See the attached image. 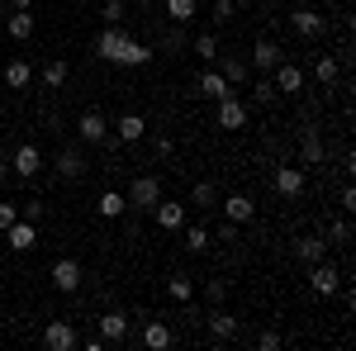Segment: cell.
Listing matches in <instances>:
<instances>
[{"label":"cell","mask_w":356,"mask_h":351,"mask_svg":"<svg viewBox=\"0 0 356 351\" xmlns=\"http://www.w3.org/2000/svg\"><path fill=\"white\" fill-rule=\"evenodd\" d=\"M280 57H285V53H280L275 38H257V43H252V67H257V72H271Z\"/></svg>","instance_id":"cell-22"},{"label":"cell","mask_w":356,"mask_h":351,"mask_svg":"<svg viewBox=\"0 0 356 351\" xmlns=\"http://www.w3.org/2000/svg\"><path fill=\"white\" fill-rule=\"evenodd\" d=\"M195 0H166V15H171V24H186V19H195Z\"/></svg>","instance_id":"cell-33"},{"label":"cell","mask_w":356,"mask_h":351,"mask_svg":"<svg viewBox=\"0 0 356 351\" xmlns=\"http://www.w3.org/2000/svg\"><path fill=\"white\" fill-rule=\"evenodd\" d=\"M95 57L100 62H114V67H147L152 62V48L129 38L119 24H110V28H100V38H95Z\"/></svg>","instance_id":"cell-1"},{"label":"cell","mask_w":356,"mask_h":351,"mask_svg":"<svg viewBox=\"0 0 356 351\" xmlns=\"http://www.w3.org/2000/svg\"><path fill=\"white\" fill-rule=\"evenodd\" d=\"M238 332H243V323H238L233 313H223V309H214V304H209V342H214V347H223V342H233Z\"/></svg>","instance_id":"cell-12"},{"label":"cell","mask_w":356,"mask_h":351,"mask_svg":"<svg viewBox=\"0 0 356 351\" xmlns=\"http://www.w3.org/2000/svg\"><path fill=\"white\" fill-rule=\"evenodd\" d=\"M0 24H5V33H10L15 43H29V38H33V15H29V10H10Z\"/></svg>","instance_id":"cell-21"},{"label":"cell","mask_w":356,"mask_h":351,"mask_svg":"<svg viewBox=\"0 0 356 351\" xmlns=\"http://www.w3.org/2000/svg\"><path fill=\"white\" fill-rule=\"evenodd\" d=\"M275 190H280V195H285V199H300L304 195V166H280V171H275Z\"/></svg>","instance_id":"cell-20"},{"label":"cell","mask_w":356,"mask_h":351,"mask_svg":"<svg viewBox=\"0 0 356 351\" xmlns=\"http://www.w3.org/2000/svg\"><path fill=\"white\" fill-rule=\"evenodd\" d=\"M209 10H214V24H228L233 10H238V0H209Z\"/></svg>","instance_id":"cell-39"},{"label":"cell","mask_w":356,"mask_h":351,"mask_svg":"<svg viewBox=\"0 0 356 351\" xmlns=\"http://www.w3.org/2000/svg\"><path fill=\"white\" fill-rule=\"evenodd\" d=\"M300 162H304V166H323V162H328L318 129H300Z\"/></svg>","instance_id":"cell-17"},{"label":"cell","mask_w":356,"mask_h":351,"mask_svg":"<svg viewBox=\"0 0 356 351\" xmlns=\"http://www.w3.org/2000/svg\"><path fill=\"white\" fill-rule=\"evenodd\" d=\"M143 347H147V351H166V347H171V327H166L162 318H152V323L143 327Z\"/></svg>","instance_id":"cell-25"},{"label":"cell","mask_w":356,"mask_h":351,"mask_svg":"<svg viewBox=\"0 0 356 351\" xmlns=\"http://www.w3.org/2000/svg\"><path fill=\"white\" fill-rule=\"evenodd\" d=\"M43 85H48V90H62V85H67V62H62V57H53V62L43 67Z\"/></svg>","instance_id":"cell-30"},{"label":"cell","mask_w":356,"mask_h":351,"mask_svg":"<svg viewBox=\"0 0 356 351\" xmlns=\"http://www.w3.org/2000/svg\"><path fill=\"white\" fill-rule=\"evenodd\" d=\"M43 347H48V351H76V347H81V337H76V327L67 323V318H53V323L43 327Z\"/></svg>","instance_id":"cell-8"},{"label":"cell","mask_w":356,"mask_h":351,"mask_svg":"<svg viewBox=\"0 0 356 351\" xmlns=\"http://www.w3.org/2000/svg\"><path fill=\"white\" fill-rule=\"evenodd\" d=\"M195 90H200L204 100H228V95H238V90H233V85L223 81V76L214 72V67H209V72H200V81H195Z\"/></svg>","instance_id":"cell-19"},{"label":"cell","mask_w":356,"mask_h":351,"mask_svg":"<svg viewBox=\"0 0 356 351\" xmlns=\"http://www.w3.org/2000/svg\"><path fill=\"white\" fill-rule=\"evenodd\" d=\"M290 28L300 33V38H323V28H328V19L314 10V5H295L290 10Z\"/></svg>","instance_id":"cell-7"},{"label":"cell","mask_w":356,"mask_h":351,"mask_svg":"<svg viewBox=\"0 0 356 351\" xmlns=\"http://www.w3.org/2000/svg\"><path fill=\"white\" fill-rule=\"evenodd\" d=\"M337 204H342V214H352V209H356V190H352V186H342V195H337Z\"/></svg>","instance_id":"cell-44"},{"label":"cell","mask_w":356,"mask_h":351,"mask_svg":"<svg viewBox=\"0 0 356 351\" xmlns=\"http://www.w3.org/2000/svg\"><path fill=\"white\" fill-rule=\"evenodd\" d=\"M204 299H209V304H223V299H228V285H223V280H204Z\"/></svg>","instance_id":"cell-40"},{"label":"cell","mask_w":356,"mask_h":351,"mask_svg":"<svg viewBox=\"0 0 356 351\" xmlns=\"http://www.w3.org/2000/svg\"><path fill=\"white\" fill-rule=\"evenodd\" d=\"M15 218H19V204H5V199H0V233H5Z\"/></svg>","instance_id":"cell-43"},{"label":"cell","mask_w":356,"mask_h":351,"mask_svg":"<svg viewBox=\"0 0 356 351\" xmlns=\"http://www.w3.org/2000/svg\"><path fill=\"white\" fill-rule=\"evenodd\" d=\"M223 214H228V223H252V218H257V204H252L247 195H228V199H223Z\"/></svg>","instance_id":"cell-23"},{"label":"cell","mask_w":356,"mask_h":351,"mask_svg":"<svg viewBox=\"0 0 356 351\" xmlns=\"http://www.w3.org/2000/svg\"><path fill=\"white\" fill-rule=\"evenodd\" d=\"M219 243H238V223H223V228H219Z\"/></svg>","instance_id":"cell-45"},{"label":"cell","mask_w":356,"mask_h":351,"mask_svg":"<svg viewBox=\"0 0 356 351\" xmlns=\"http://www.w3.org/2000/svg\"><path fill=\"white\" fill-rule=\"evenodd\" d=\"M53 285L62 295H76V290H81V261H76V256H57L53 261Z\"/></svg>","instance_id":"cell-10"},{"label":"cell","mask_w":356,"mask_h":351,"mask_svg":"<svg viewBox=\"0 0 356 351\" xmlns=\"http://www.w3.org/2000/svg\"><path fill=\"white\" fill-rule=\"evenodd\" d=\"M129 5H138V10H143V5H152V0H129Z\"/></svg>","instance_id":"cell-48"},{"label":"cell","mask_w":356,"mask_h":351,"mask_svg":"<svg viewBox=\"0 0 356 351\" xmlns=\"http://www.w3.org/2000/svg\"><path fill=\"white\" fill-rule=\"evenodd\" d=\"M5 243L15 247V252H33V247H38V228H33L29 218H15V223L5 228Z\"/></svg>","instance_id":"cell-15"},{"label":"cell","mask_w":356,"mask_h":351,"mask_svg":"<svg viewBox=\"0 0 356 351\" xmlns=\"http://www.w3.org/2000/svg\"><path fill=\"white\" fill-rule=\"evenodd\" d=\"M95 209H100V218H124L129 214V199H124L119 190H100V204H95Z\"/></svg>","instance_id":"cell-27"},{"label":"cell","mask_w":356,"mask_h":351,"mask_svg":"<svg viewBox=\"0 0 356 351\" xmlns=\"http://www.w3.org/2000/svg\"><path fill=\"white\" fill-rule=\"evenodd\" d=\"M166 295L176 299V304H191V299H195V285L186 280V275H171V280H166Z\"/></svg>","instance_id":"cell-31"},{"label":"cell","mask_w":356,"mask_h":351,"mask_svg":"<svg viewBox=\"0 0 356 351\" xmlns=\"http://www.w3.org/2000/svg\"><path fill=\"white\" fill-rule=\"evenodd\" d=\"M152 218H157V228H166V233H181V228H186V204H176V199H157Z\"/></svg>","instance_id":"cell-14"},{"label":"cell","mask_w":356,"mask_h":351,"mask_svg":"<svg viewBox=\"0 0 356 351\" xmlns=\"http://www.w3.org/2000/svg\"><path fill=\"white\" fill-rule=\"evenodd\" d=\"M29 5H33V0H10V10H29Z\"/></svg>","instance_id":"cell-47"},{"label":"cell","mask_w":356,"mask_h":351,"mask_svg":"<svg viewBox=\"0 0 356 351\" xmlns=\"http://www.w3.org/2000/svg\"><path fill=\"white\" fill-rule=\"evenodd\" d=\"M252 124V109L238 100V95H228V100H214V129H228V133H238Z\"/></svg>","instance_id":"cell-4"},{"label":"cell","mask_w":356,"mask_h":351,"mask_svg":"<svg viewBox=\"0 0 356 351\" xmlns=\"http://www.w3.org/2000/svg\"><path fill=\"white\" fill-rule=\"evenodd\" d=\"M332 243H337V247L352 243V223H347V218H337V223H332Z\"/></svg>","instance_id":"cell-41"},{"label":"cell","mask_w":356,"mask_h":351,"mask_svg":"<svg viewBox=\"0 0 356 351\" xmlns=\"http://www.w3.org/2000/svg\"><path fill=\"white\" fill-rule=\"evenodd\" d=\"M95 327H100L105 347H119V342H129V337H134V318H129L124 309H114V304H105V313L95 318Z\"/></svg>","instance_id":"cell-2"},{"label":"cell","mask_w":356,"mask_h":351,"mask_svg":"<svg viewBox=\"0 0 356 351\" xmlns=\"http://www.w3.org/2000/svg\"><path fill=\"white\" fill-rule=\"evenodd\" d=\"M0 19H5V0H0Z\"/></svg>","instance_id":"cell-49"},{"label":"cell","mask_w":356,"mask_h":351,"mask_svg":"<svg viewBox=\"0 0 356 351\" xmlns=\"http://www.w3.org/2000/svg\"><path fill=\"white\" fill-rule=\"evenodd\" d=\"M29 81H33V67H29L24 57H15V62H5V85H10V90H24Z\"/></svg>","instance_id":"cell-26"},{"label":"cell","mask_w":356,"mask_h":351,"mask_svg":"<svg viewBox=\"0 0 356 351\" xmlns=\"http://www.w3.org/2000/svg\"><path fill=\"white\" fill-rule=\"evenodd\" d=\"M191 204H195V209H214V204H219V190H214V181H200V186L191 190Z\"/></svg>","instance_id":"cell-29"},{"label":"cell","mask_w":356,"mask_h":351,"mask_svg":"<svg viewBox=\"0 0 356 351\" xmlns=\"http://www.w3.org/2000/svg\"><path fill=\"white\" fill-rule=\"evenodd\" d=\"M191 53L200 57V62H209V67H214V57H219L223 48H219V38H214V33H200V38H191Z\"/></svg>","instance_id":"cell-28"},{"label":"cell","mask_w":356,"mask_h":351,"mask_svg":"<svg viewBox=\"0 0 356 351\" xmlns=\"http://www.w3.org/2000/svg\"><path fill=\"white\" fill-rule=\"evenodd\" d=\"M309 285H314V295H337L342 270H337L328 256H323V261H314V266H309Z\"/></svg>","instance_id":"cell-11"},{"label":"cell","mask_w":356,"mask_h":351,"mask_svg":"<svg viewBox=\"0 0 356 351\" xmlns=\"http://www.w3.org/2000/svg\"><path fill=\"white\" fill-rule=\"evenodd\" d=\"M252 100H257V105H275V100H280V90H275L271 76H261V81L252 85Z\"/></svg>","instance_id":"cell-34"},{"label":"cell","mask_w":356,"mask_h":351,"mask_svg":"<svg viewBox=\"0 0 356 351\" xmlns=\"http://www.w3.org/2000/svg\"><path fill=\"white\" fill-rule=\"evenodd\" d=\"M57 176H62V181H81L86 176V142H62V147H57Z\"/></svg>","instance_id":"cell-5"},{"label":"cell","mask_w":356,"mask_h":351,"mask_svg":"<svg viewBox=\"0 0 356 351\" xmlns=\"http://www.w3.org/2000/svg\"><path fill=\"white\" fill-rule=\"evenodd\" d=\"M124 15H129V0H105L100 5V19L105 24H124Z\"/></svg>","instance_id":"cell-36"},{"label":"cell","mask_w":356,"mask_h":351,"mask_svg":"<svg viewBox=\"0 0 356 351\" xmlns=\"http://www.w3.org/2000/svg\"><path fill=\"white\" fill-rule=\"evenodd\" d=\"M337 72H342V67H337V57H318V67H314V76H318V81L323 85H337Z\"/></svg>","instance_id":"cell-35"},{"label":"cell","mask_w":356,"mask_h":351,"mask_svg":"<svg viewBox=\"0 0 356 351\" xmlns=\"http://www.w3.org/2000/svg\"><path fill=\"white\" fill-rule=\"evenodd\" d=\"M105 133H110V119L100 109H86L81 119H76V142H86V147H100Z\"/></svg>","instance_id":"cell-6"},{"label":"cell","mask_w":356,"mask_h":351,"mask_svg":"<svg viewBox=\"0 0 356 351\" xmlns=\"http://www.w3.org/2000/svg\"><path fill=\"white\" fill-rule=\"evenodd\" d=\"M271 5H280V0H271Z\"/></svg>","instance_id":"cell-50"},{"label":"cell","mask_w":356,"mask_h":351,"mask_svg":"<svg viewBox=\"0 0 356 351\" xmlns=\"http://www.w3.org/2000/svg\"><path fill=\"white\" fill-rule=\"evenodd\" d=\"M181 233H186V247H191V252H204V247H209V228H204V223H186Z\"/></svg>","instance_id":"cell-32"},{"label":"cell","mask_w":356,"mask_h":351,"mask_svg":"<svg viewBox=\"0 0 356 351\" xmlns=\"http://www.w3.org/2000/svg\"><path fill=\"white\" fill-rule=\"evenodd\" d=\"M38 166H43L38 142H19V147H15V157H10V171H15L19 181H33V176H38Z\"/></svg>","instance_id":"cell-9"},{"label":"cell","mask_w":356,"mask_h":351,"mask_svg":"<svg viewBox=\"0 0 356 351\" xmlns=\"http://www.w3.org/2000/svg\"><path fill=\"white\" fill-rule=\"evenodd\" d=\"M110 133L119 138V142H138V138L147 133V119L129 109V114H119V119H114V124H110Z\"/></svg>","instance_id":"cell-16"},{"label":"cell","mask_w":356,"mask_h":351,"mask_svg":"<svg viewBox=\"0 0 356 351\" xmlns=\"http://www.w3.org/2000/svg\"><path fill=\"white\" fill-rule=\"evenodd\" d=\"M5 181H10V162L0 157V186H5Z\"/></svg>","instance_id":"cell-46"},{"label":"cell","mask_w":356,"mask_h":351,"mask_svg":"<svg viewBox=\"0 0 356 351\" xmlns=\"http://www.w3.org/2000/svg\"><path fill=\"white\" fill-rule=\"evenodd\" d=\"M238 5H243V0H238Z\"/></svg>","instance_id":"cell-51"},{"label":"cell","mask_w":356,"mask_h":351,"mask_svg":"<svg viewBox=\"0 0 356 351\" xmlns=\"http://www.w3.org/2000/svg\"><path fill=\"white\" fill-rule=\"evenodd\" d=\"M257 347H261V351H280V347H285V337H280V332H261Z\"/></svg>","instance_id":"cell-42"},{"label":"cell","mask_w":356,"mask_h":351,"mask_svg":"<svg viewBox=\"0 0 356 351\" xmlns=\"http://www.w3.org/2000/svg\"><path fill=\"white\" fill-rule=\"evenodd\" d=\"M214 67H219V76L233 85V90H238V85H247V62L238 53H219V57H214Z\"/></svg>","instance_id":"cell-18"},{"label":"cell","mask_w":356,"mask_h":351,"mask_svg":"<svg viewBox=\"0 0 356 351\" xmlns=\"http://www.w3.org/2000/svg\"><path fill=\"white\" fill-rule=\"evenodd\" d=\"M295 256H300L304 266H314V261H323V256H328V243L309 233V238H300V243H295Z\"/></svg>","instance_id":"cell-24"},{"label":"cell","mask_w":356,"mask_h":351,"mask_svg":"<svg viewBox=\"0 0 356 351\" xmlns=\"http://www.w3.org/2000/svg\"><path fill=\"white\" fill-rule=\"evenodd\" d=\"M19 218L38 223V218H48V204H43V199H24V204H19Z\"/></svg>","instance_id":"cell-38"},{"label":"cell","mask_w":356,"mask_h":351,"mask_svg":"<svg viewBox=\"0 0 356 351\" xmlns=\"http://www.w3.org/2000/svg\"><path fill=\"white\" fill-rule=\"evenodd\" d=\"M162 48H166V53H186V48H191V38H186V28L176 24V28H171V33L162 38Z\"/></svg>","instance_id":"cell-37"},{"label":"cell","mask_w":356,"mask_h":351,"mask_svg":"<svg viewBox=\"0 0 356 351\" xmlns=\"http://www.w3.org/2000/svg\"><path fill=\"white\" fill-rule=\"evenodd\" d=\"M124 199H129V209H138V214H152L157 199H162V181H157V176H134Z\"/></svg>","instance_id":"cell-3"},{"label":"cell","mask_w":356,"mask_h":351,"mask_svg":"<svg viewBox=\"0 0 356 351\" xmlns=\"http://www.w3.org/2000/svg\"><path fill=\"white\" fill-rule=\"evenodd\" d=\"M271 72H275V90H280V95H300V90H304V72L295 67V62H285V57H280Z\"/></svg>","instance_id":"cell-13"}]
</instances>
